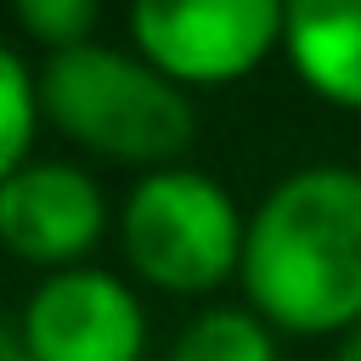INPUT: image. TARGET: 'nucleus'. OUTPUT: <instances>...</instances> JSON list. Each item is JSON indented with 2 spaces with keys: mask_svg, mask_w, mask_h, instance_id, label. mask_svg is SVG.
<instances>
[{
  "mask_svg": "<svg viewBox=\"0 0 361 361\" xmlns=\"http://www.w3.org/2000/svg\"><path fill=\"white\" fill-rule=\"evenodd\" d=\"M243 305L293 338H338L361 322V169L299 164L254 209L237 271Z\"/></svg>",
  "mask_w": 361,
  "mask_h": 361,
  "instance_id": "nucleus-1",
  "label": "nucleus"
},
{
  "mask_svg": "<svg viewBox=\"0 0 361 361\" xmlns=\"http://www.w3.org/2000/svg\"><path fill=\"white\" fill-rule=\"evenodd\" d=\"M39 113L73 147L130 164V169H169L197 141L192 90L164 79L130 45H73L45 56L39 68Z\"/></svg>",
  "mask_w": 361,
  "mask_h": 361,
  "instance_id": "nucleus-2",
  "label": "nucleus"
},
{
  "mask_svg": "<svg viewBox=\"0 0 361 361\" xmlns=\"http://www.w3.org/2000/svg\"><path fill=\"white\" fill-rule=\"evenodd\" d=\"M113 231L135 282L175 299H203L237 282L248 214L220 175L169 164V169H147L124 192Z\"/></svg>",
  "mask_w": 361,
  "mask_h": 361,
  "instance_id": "nucleus-3",
  "label": "nucleus"
},
{
  "mask_svg": "<svg viewBox=\"0 0 361 361\" xmlns=\"http://www.w3.org/2000/svg\"><path fill=\"white\" fill-rule=\"evenodd\" d=\"M130 51L180 90H220L282 51L288 0H130Z\"/></svg>",
  "mask_w": 361,
  "mask_h": 361,
  "instance_id": "nucleus-4",
  "label": "nucleus"
},
{
  "mask_svg": "<svg viewBox=\"0 0 361 361\" xmlns=\"http://www.w3.org/2000/svg\"><path fill=\"white\" fill-rule=\"evenodd\" d=\"M17 333L28 361H141L147 305L124 276L102 265H73L34 282Z\"/></svg>",
  "mask_w": 361,
  "mask_h": 361,
  "instance_id": "nucleus-5",
  "label": "nucleus"
},
{
  "mask_svg": "<svg viewBox=\"0 0 361 361\" xmlns=\"http://www.w3.org/2000/svg\"><path fill=\"white\" fill-rule=\"evenodd\" d=\"M107 192L85 164L34 158L0 186V248L45 276L90 265V248L107 237Z\"/></svg>",
  "mask_w": 361,
  "mask_h": 361,
  "instance_id": "nucleus-6",
  "label": "nucleus"
},
{
  "mask_svg": "<svg viewBox=\"0 0 361 361\" xmlns=\"http://www.w3.org/2000/svg\"><path fill=\"white\" fill-rule=\"evenodd\" d=\"M282 56L316 102L361 113V0H288Z\"/></svg>",
  "mask_w": 361,
  "mask_h": 361,
  "instance_id": "nucleus-7",
  "label": "nucleus"
},
{
  "mask_svg": "<svg viewBox=\"0 0 361 361\" xmlns=\"http://www.w3.org/2000/svg\"><path fill=\"white\" fill-rule=\"evenodd\" d=\"M282 333L248 305H203L180 322L169 361H282Z\"/></svg>",
  "mask_w": 361,
  "mask_h": 361,
  "instance_id": "nucleus-8",
  "label": "nucleus"
},
{
  "mask_svg": "<svg viewBox=\"0 0 361 361\" xmlns=\"http://www.w3.org/2000/svg\"><path fill=\"white\" fill-rule=\"evenodd\" d=\"M39 68L23 62L17 45L0 39V186L34 164V141H39Z\"/></svg>",
  "mask_w": 361,
  "mask_h": 361,
  "instance_id": "nucleus-9",
  "label": "nucleus"
},
{
  "mask_svg": "<svg viewBox=\"0 0 361 361\" xmlns=\"http://www.w3.org/2000/svg\"><path fill=\"white\" fill-rule=\"evenodd\" d=\"M11 17L23 28V39L45 45V56L90 45L96 23H102V0H11Z\"/></svg>",
  "mask_w": 361,
  "mask_h": 361,
  "instance_id": "nucleus-10",
  "label": "nucleus"
},
{
  "mask_svg": "<svg viewBox=\"0 0 361 361\" xmlns=\"http://www.w3.org/2000/svg\"><path fill=\"white\" fill-rule=\"evenodd\" d=\"M0 361H28L23 333H17V327H6V322H0Z\"/></svg>",
  "mask_w": 361,
  "mask_h": 361,
  "instance_id": "nucleus-11",
  "label": "nucleus"
},
{
  "mask_svg": "<svg viewBox=\"0 0 361 361\" xmlns=\"http://www.w3.org/2000/svg\"><path fill=\"white\" fill-rule=\"evenodd\" d=\"M333 361H361V322H355L350 333H338V350H333Z\"/></svg>",
  "mask_w": 361,
  "mask_h": 361,
  "instance_id": "nucleus-12",
  "label": "nucleus"
}]
</instances>
